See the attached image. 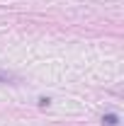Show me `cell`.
<instances>
[{"label": "cell", "instance_id": "obj_2", "mask_svg": "<svg viewBox=\"0 0 124 126\" xmlns=\"http://www.w3.org/2000/svg\"><path fill=\"white\" fill-rule=\"evenodd\" d=\"M10 80H15L7 70H0V82H10Z\"/></svg>", "mask_w": 124, "mask_h": 126}, {"label": "cell", "instance_id": "obj_1", "mask_svg": "<svg viewBox=\"0 0 124 126\" xmlns=\"http://www.w3.org/2000/svg\"><path fill=\"white\" fill-rule=\"evenodd\" d=\"M102 124L105 126H117L119 124V116H117V114H105V116H102Z\"/></svg>", "mask_w": 124, "mask_h": 126}]
</instances>
